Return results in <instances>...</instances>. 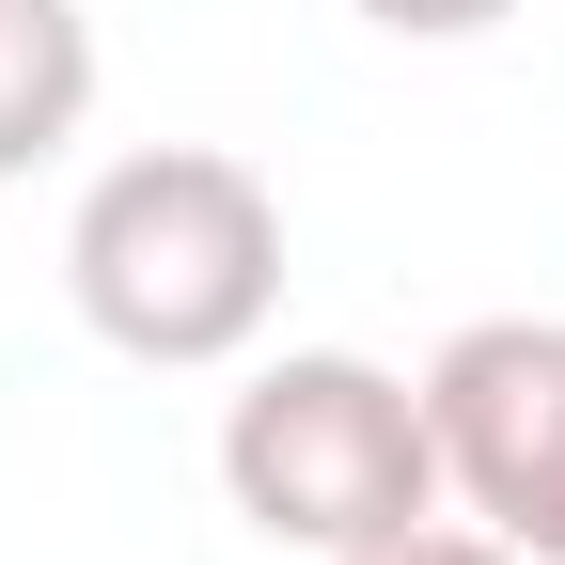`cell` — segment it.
Listing matches in <instances>:
<instances>
[{
	"label": "cell",
	"mask_w": 565,
	"mask_h": 565,
	"mask_svg": "<svg viewBox=\"0 0 565 565\" xmlns=\"http://www.w3.org/2000/svg\"><path fill=\"white\" fill-rule=\"evenodd\" d=\"M330 565H519L487 519H408V534H377V550H330Z\"/></svg>",
	"instance_id": "5b68a950"
},
{
	"label": "cell",
	"mask_w": 565,
	"mask_h": 565,
	"mask_svg": "<svg viewBox=\"0 0 565 565\" xmlns=\"http://www.w3.org/2000/svg\"><path fill=\"white\" fill-rule=\"evenodd\" d=\"M424 424H440V503L534 550V519L565 503V315H471L424 362Z\"/></svg>",
	"instance_id": "3957f363"
},
{
	"label": "cell",
	"mask_w": 565,
	"mask_h": 565,
	"mask_svg": "<svg viewBox=\"0 0 565 565\" xmlns=\"http://www.w3.org/2000/svg\"><path fill=\"white\" fill-rule=\"evenodd\" d=\"M362 17H377V32H408V47H456V32L503 17V0H362Z\"/></svg>",
	"instance_id": "8992f818"
},
{
	"label": "cell",
	"mask_w": 565,
	"mask_h": 565,
	"mask_svg": "<svg viewBox=\"0 0 565 565\" xmlns=\"http://www.w3.org/2000/svg\"><path fill=\"white\" fill-rule=\"evenodd\" d=\"M519 565H565V503H550V519H534V550H519Z\"/></svg>",
	"instance_id": "52a82bcc"
},
{
	"label": "cell",
	"mask_w": 565,
	"mask_h": 565,
	"mask_svg": "<svg viewBox=\"0 0 565 565\" xmlns=\"http://www.w3.org/2000/svg\"><path fill=\"white\" fill-rule=\"evenodd\" d=\"M63 282H79L95 345L158 377H221L267 345L282 315V189L221 141H141L79 189V221H63Z\"/></svg>",
	"instance_id": "6da1fadb"
},
{
	"label": "cell",
	"mask_w": 565,
	"mask_h": 565,
	"mask_svg": "<svg viewBox=\"0 0 565 565\" xmlns=\"http://www.w3.org/2000/svg\"><path fill=\"white\" fill-rule=\"evenodd\" d=\"M95 126V17L79 0H0V173L63 158Z\"/></svg>",
	"instance_id": "277c9868"
},
{
	"label": "cell",
	"mask_w": 565,
	"mask_h": 565,
	"mask_svg": "<svg viewBox=\"0 0 565 565\" xmlns=\"http://www.w3.org/2000/svg\"><path fill=\"white\" fill-rule=\"evenodd\" d=\"M221 487L267 550H377L408 519H440V424L424 377L362 362V345H282L252 362V393L221 408Z\"/></svg>",
	"instance_id": "7a4b0ae2"
}]
</instances>
